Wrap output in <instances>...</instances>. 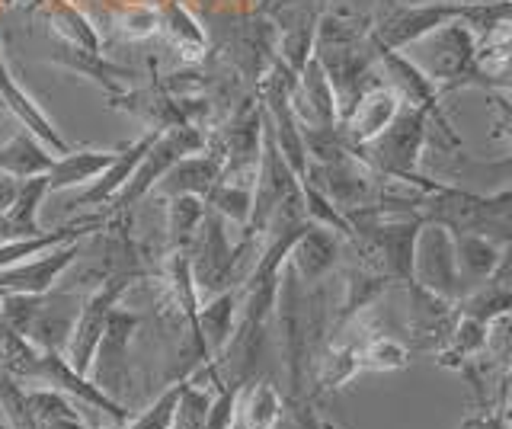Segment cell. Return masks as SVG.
<instances>
[{"label":"cell","mask_w":512,"mask_h":429,"mask_svg":"<svg viewBox=\"0 0 512 429\" xmlns=\"http://www.w3.org/2000/svg\"><path fill=\"white\" fill-rule=\"evenodd\" d=\"M426 145H429V113L420 106L404 103L388 129L368 141V145L352 148V154L372 173H378L381 180L407 183L413 189H420V193H432L439 180H429L420 173Z\"/></svg>","instance_id":"1"},{"label":"cell","mask_w":512,"mask_h":429,"mask_svg":"<svg viewBox=\"0 0 512 429\" xmlns=\"http://www.w3.org/2000/svg\"><path fill=\"white\" fill-rule=\"evenodd\" d=\"M205 148H208V135L199 129V125H192V122L173 125V129H167V132H157L154 145L138 161L135 173L128 177V183L116 193V199L106 205V212L109 215H128L144 196L154 193V186L160 183V177H164V173L176 161H180V157L199 154Z\"/></svg>","instance_id":"2"},{"label":"cell","mask_w":512,"mask_h":429,"mask_svg":"<svg viewBox=\"0 0 512 429\" xmlns=\"http://www.w3.org/2000/svg\"><path fill=\"white\" fill-rule=\"evenodd\" d=\"M416 45H423V61H416L436 87L445 93L452 90H468L480 87L477 74V36L471 26H464L461 20H452L439 26L436 33H429Z\"/></svg>","instance_id":"3"},{"label":"cell","mask_w":512,"mask_h":429,"mask_svg":"<svg viewBox=\"0 0 512 429\" xmlns=\"http://www.w3.org/2000/svg\"><path fill=\"white\" fill-rule=\"evenodd\" d=\"M250 247L253 244L244 241V237H240V244H231L228 221L208 209L196 244L189 250V266H192V282H196V289L208 298L224 289H234L240 260H244V253Z\"/></svg>","instance_id":"4"},{"label":"cell","mask_w":512,"mask_h":429,"mask_svg":"<svg viewBox=\"0 0 512 429\" xmlns=\"http://www.w3.org/2000/svg\"><path fill=\"white\" fill-rule=\"evenodd\" d=\"M148 273H112L106 279H100L93 292L84 295L80 301V311H77V321L71 330V340L64 356L74 365L80 375H90V365L96 356V346H100V337L106 330V321L116 305H122V298L135 289V282H141Z\"/></svg>","instance_id":"5"},{"label":"cell","mask_w":512,"mask_h":429,"mask_svg":"<svg viewBox=\"0 0 512 429\" xmlns=\"http://www.w3.org/2000/svg\"><path fill=\"white\" fill-rule=\"evenodd\" d=\"M452 20H461V4H452V0H436V4L378 0V13L372 17V39L384 49L404 52Z\"/></svg>","instance_id":"6"},{"label":"cell","mask_w":512,"mask_h":429,"mask_svg":"<svg viewBox=\"0 0 512 429\" xmlns=\"http://www.w3.org/2000/svg\"><path fill=\"white\" fill-rule=\"evenodd\" d=\"M301 189L298 173L292 170V164L285 161L276 138H272V129L263 116V151H260V164H256V177H253V209H250V221L244 228V241H256L263 237L269 218L276 215V209L292 199Z\"/></svg>","instance_id":"7"},{"label":"cell","mask_w":512,"mask_h":429,"mask_svg":"<svg viewBox=\"0 0 512 429\" xmlns=\"http://www.w3.org/2000/svg\"><path fill=\"white\" fill-rule=\"evenodd\" d=\"M413 282H420L423 289L436 292L448 301L464 298L452 228L439 225V221H423L413 250Z\"/></svg>","instance_id":"8"},{"label":"cell","mask_w":512,"mask_h":429,"mask_svg":"<svg viewBox=\"0 0 512 429\" xmlns=\"http://www.w3.org/2000/svg\"><path fill=\"white\" fill-rule=\"evenodd\" d=\"M215 151L224 161L221 177L253 183L244 177L247 173L256 177V164H260V151H263V106H260V100H247L228 119V125H224L221 135H218Z\"/></svg>","instance_id":"9"},{"label":"cell","mask_w":512,"mask_h":429,"mask_svg":"<svg viewBox=\"0 0 512 429\" xmlns=\"http://www.w3.org/2000/svg\"><path fill=\"white\" fill-rule=\"evenodd\" d=\"M404 289H407V330L413 349L436 356L445 346V340L452 337L455 324L461 321L458 301H448L436 292H429L420 282H404Z\"/></svg>","instance_id":"10"},{"label":"cell","mask_w":512,"mask_h":429,"mask_svg":"<svg viewBox=\"0 0 512 429\" xmlns=\"http://www.w3.org/2000/svg\"><path fill=\"white\" fill-rule=\"evenodd\" d=\"M144 317L125 305H116L106 321V330L100 337V346H96V356L90 365V378L106 391H119L128 388V353H132L135 333L141 327Z\"/></svg>","instance_id":"11"},{"label":"cell","mask_w":512,"mask_h":429,"mask_svg":"<svg viewBox=\"0 0 512 429\" xmlns=\"http://www.w3.org/2000/svg\"><path fill=\"white\" fill-rule=\"evenodd\" d=\"M84 241L58 244L52 250L39 253L26 263H16L10 269H0V295H45L52 292L58 279L80 260Z\"/></svg>","instance_id":"12"},{"label":"cell","mask_w":512,"mask_h":429,"mask_svg":"<svg viewBox=\"0 0 512 429\" xmlns=\"http://www.w3.org/2000/svg\"><path fill=\"white\" fill-rule=\"evenodd\" d=\"M84 301V298H80ZM80 301H74L71 292H45L36 298V308L23 330V340H29L36 349H52V353H64L71 340V330L77 321Z\"/></svg>","instance_id":"13"},{"label":"cell","mask_w":512,"mask_h":429,"mask_svg":"<svg viewBox=\"0 0 512 429\" xmlns=\"http://www.w3.org/2000/svg\"><path fill=\"white\" fill-rule=\"evenodd\" d=\"M400 106H404V100H400L397 90H391L388 84H375L372 90H365L359 97V103L352 106L340 122H336V129H340L349 151L362 148L372 138H378L394 122Z\"/></svg>","instance_id":"14"},{"label":"cell","mask_w":512,"mask_h":429,"mask_svg":"<svg viewBox=\"0 0 512 429\" xmlns=\"http://www.w3.org/2000/svg\"><path fill=\"white\" fill-rule=\"evenodd\" d=\"M340 253H343V237L308 221V228L298 234V241L288 250V269L304 285H320L336 269V263H340Z\"/></svg>","instance_id":"15"},{"label":"cell","mask_w":512,"mask_h":429,"mask_svg":"<svg viewBox=\"0 0 512 429\" xmlns=\"http://www.w3.org/2000/svg\"><path fill=\"white\" fill-rule=\"evenodd\" d=\"M0 100H4V106L10 109V113L23 122V129L29 135H36L48 151H55V154H68L71 151V141L55 129V122L48 119L42 103L32 100L29 93L20 87V81L10 74L4 52H0Z\"/></svg>","instance_id":"16"},{"label":"cell","mask_w":512,"mask_h":429,"mask_svg":"<svg viewBox=\"0 0 512 429\" xmlns=\"http://www.w3.org/2000/svg\"><path fill=\"white\" fill-rule=\"evenodd\" d=\"M221 154L212 148V141H208V148L199 151V154H186L180 157L164 177H160V183L154 186V193L160 199H170V196H199L205 199L208 193H212V186L221 180Z\"/></svg>","instance_id":"17"},{"label":"cell","mask_w":512,"mask_h":429,"mask_svg":"<svg viewBox=\"0 0 512 429\" xmlns=\"http://www.w3.org/2000/svg\"><path fill=\"white\" fill-rule=\"evenodd\" d=\"M391 285H397L391 276H384L375 263L368 260H356L346 269V292L340 301V311L333 317V333H340L346 324H352L362 311L375 308L378 301L391 292Z\"/></svg>","instance_id":"18"},{"label":"cell","mask_w":512,"mask_h":429,"mask_svg":"<svg viewBox=\"0 0 512 429\" xmlns=\"http://www.w3.org/2000/svg\"><path fill=\"white\" fill-rule=\"evenodd\" d=\"M154 138H157V132L151 129L148 135H141L135 145H122V151H119V157L112 161L100 177H96L84 193H80L71 205L74 209H106V205L116 199V193L119 189L128 183V177L135 173V167H138V161L144 154H148V148L154 145Z\"/></svg>","instance_id":"19"},{"label":"cell","mask_w":512,"mask_h":429,"mask_svg":"<svg viewBox=\"0 0 512 429\" xmlns=\"http://www.w3.org/2000/svg\"><path fill=\"white\" fill-rule=\"evenodd\" d=\"M455 257H458V276L464 295L474 292L477 285L493 279L503 260V244L490 234L480 231H455Z\"/></svg>","instance_id":"20"},{"label":"cell","mask_w":512,"mask_h":429,"mask_svg":"<svg viewBox=\"0 0 512 429\" xmlns=\"http://www.w3.org/2000/svg\"><path fill=\"white\" fill-rule=\"evenodd\" d=\"M48 61L64 68V71L77 74V77H87V81H93L96 87H103L109 97H116V93L125 90V84L135 81V74L128 68L112 65V61H106L100 52L77 49V45H68V42H58L52 49V55H48Z\"/></svg>","instance_id":"21"},{"label":"cell","mask_w":512,"mask_h":429,"mask_svg":"<svg viewBox=\"0 0 512 429\" xmlns=\"http://www.w3.org/2000/svg\"><path fill=\"white\" fill-rule=\"evenodd\" d=\"M119 151L122 148H71L68 154H55L52 167L45 173L48 186H52V193H58V189L93 183L112 161H116Z\"/></svg>","instance_id":"22"},{"label":"cell","mask_w":512,"mask_h":429,"mask_svg":"<svg viewBox=\"0 0 512 429\" xmlns=\"http://www.w3.org/2000/svg\"><path fill=\"white\" fill-rule=\"evenodd\" d=\"M362 372L359 359V340L349 343H327L311 362V381H314V397L320 394H336L343 385Z\"/></svg>","instance_id":"23"},{"label":"cell","mask_w":512,"mask_h":429,"mask_svg":"<svg viewBox=\"0 0 512 429\" xmlns=\"http://www.w3.org/2000/svg\"><path fill=\"white\" fill-rule=\"evenodd\" d=\"M237 314H240V295H237V289H224V292L208 298L205 305H199L196 327H199V337H202V343H205L208 356H212V359L234 337Z\"/></svg>","instance_id":"24"},{"label":"cell","mask_w":512,"mask_h":429,"mask_svg":"<svg viewBox=\"0 0 512 429\" xmlns=\"http://www.w3.org/2000/svg\"><path fill=\"white\" fill-rule=\"evenodd\" d=\"M52 161H55V151H48L42 141L29 132H20L16 138L0 145V173H10V177H16V180L48 173Z\"/></svg>","instance_id":"25"},{"label":"cell","mask_w":512,"mask_h":429,"mask_svg":"<svg viewBox=\"0 0 512 429\" xmlns=\"http://www.w3.org/2000/svg\"><path fill=\"white\" fill-rule=\"evenodd\" d=\"M487 346H490V327L461 314V321L455 324L452 337H448L445 346L436 353V362L442 365V369H458L461 372L464 365H471V362H477L480 356H484Z\"/></svg>","instance_id":"26"},{"label":"cell","mask_w":512,"mask_h":429,"mask_svg":"<svg viewBox=\"0 0 512 429\" xmlns=\"http://www.w3.org/2000/svg\"><path fill=\"white\" fill-rule=\"evenodd\" d=\"M208 205L199 196H170L167 199V244L173 253H189L196 244Z\"/></svg>","instance_id":"27"},{"label":"cell","mask_w":512,"mask_h":429,"mask_svg":"<svg viewBox=\"0 0 512 429\" xmlns=\"http://www.w3.org/2000/svg\"><path fill=\"white\" fill-rule=\"evenodd\" d=\"M314 36H317V17L308 10L292 13V20L282 23V39H279V61H285L295 74L308 65L314 55Z\"/></svg>","instance_id":"28"},{"label":"cell","mask_w":512,"mask_h":429,"mask_svg":"<svg viewBox=\"0 0 512 429\" xmlns=\"http://www.w3.org/2000/svg\"><path fill=\"white\" fill-rule=\"evenodd\" d=\"M458 308H461L464 317H471V321H480V324L493 327L496 321H503V317L512 314V292L506 289V285L490 279L484 285H477L474 292L464 295L458 301Z\"/></svg>","instance_id":"29"},{"label":"cell","mask_w":512,"mask_h":429,"mask_svg":"<svg viewBox=\"0 0 512 429\" xmlns=\"http://www.w3.org/2000/svg\"><path fill=\"white\" fill-rule=\"evenodd\" d=\"M205 205L212 212H218L224 221H231V225H237L240 231H244L247 221H250V209H253V183L221 177L212 186V193L205 196Z\"/></svg>","instance_id":"30"},{"label":"cell","mask_w":512,"mask_h":429,"mask_svg":"<svg viewBox=\"0 0 512 429\" xmlns=\"http://www.w3.org/2000/svg\"><path fill=\"white\" fill-rule=\"evenodd\" d=\"M362 372H397L410 365V346L391 333H368L359 340Z\"/></svg>","instance_id":"31"},{"label":"cell","mask_w":512,"mask_h":429,"mask_svg":"<svg viewBox=\"0 0 512 429\" xmlns=\"http://www.w3.org/2000/svg\"><path fill=\"white\" fill-rule=\"evenodd\" d=\"M52 23L58 29L61 42L77 45V49H87V52H100V36L96 29L90 26V20L71 4H55L52 7Z\"/></svg>","instance_id":"32"},{"label":"cell","mask_w":512,"mask_h":429,"mask_svg":"<svg viewBox=\"0 0 512 429\" xmlns=\"http://www.w3.org/2000/svg\"><path fill=\"white\" fill-rule=\"evenodd\" d=\"M208 407H212V394L205 388L192 385V378L183 381L180 401H176L173 426L170 429H205L208 423Z\"/></svg>","instance_id":"33"},{"label":"cell","mask_w":512,"mask_h":429,"mask_svg":"<svg viewBox=\"0 0 512 429\" xmlns=\"http://www.w3.org/2000/svg\"><path fill=\"white\" fill-rule=\"evenodd\" d=\"M183 381L186 378L167 385L164 394H160L154 404H148V410H141L138 417H132L119 429H170L173 426V413H176V401H180V391H183Z\"/></svg>","instance_id":"34"},{"label":"cell","mask_w":512,"mask_h":429,"mask_svg":"<svg viewBox=\"0 0 512 429\" xmlns=\"http://www.w3.org/2000/svg\"><path fill=\"white\" fill-rule=\"evenodd\" d=\"M167 36H170L173 45H180V49H192L196 55L205 49L202 26L196 23V17H192L183 4H170L167 7Z\"/></svg>","instance_id":"35"},{"label":"cell","mask_w":512,"mask_h":429,"mask_svg":"<svg viewBox=\"0 0 512 429\" xmlns=\"http://www.w3.org/2000/svg\"><path fill=\"white\" fill-rule=\"evenodd\" d=\"M119 29L128 39H151L160 29V10L151 4H132L119 13Z\"/></svg>","instance_id":"36"},{"label":"cell","mask_w":512,"mask_h":429,"mask_svg":"<svg viewBox=\"0 0 512 429\" xmlns=\"http://www.w3.org/2000/svg\"><path fill=\"white\" fill-rule=\"evenodd\" d=\"M487 103L493 113V138L506 141V148L512 154V97L503 90H487Z\"/></svg>","instance_id":"37"},{"label":"cell","mask_w":512,"mask_h":429,"mask_svg":"<svg viewBox=\"0 0 512 429\" xmlns=\"http://www.w3.org/2000/svg\"><path fill=\"white\" fill-rule=\"evenodd\" d=\"M288 417H292V426L288 429H336L330 420H324L311 407V401H288Z\"/></svg>","instance_id":"38"},{"label":"cell","mask_w":512,"mask_h":429,"mask_svg":"<svg viewBox=\"0 0 512 429\" xmlns=\"http://www.w3.org/2000/svg\"><path fill=\"white\" fill-rule=\"evenodd\" d=\"M461 429H512V423L506 420L503 407H496V410L474 413V417H468V420L461 423Z\"/></svg>","instance_id":"39"},{"label":"cell","mask_w":512,"mask_h":429,"mask_svg":"<svg viewBox=\"0 0 512 429\" xmlns=\"http://www.w3.org/2000/svg\"><path fill=\"white\" fill-rule=\"evenodd\" d=\"M16 189H20V180L10 177V173H0V215H4L10 205H13Z\"/></svg>","instance_id":"40"},{"label":"cell","mask_w":512,"mask_h":429,"mask_svg":"<svg viewBox=\"0 0 512 429\" xmlns=\"http://www.w3.org/2000/svg\"><path fill=\"white\" fill-rule=\"evenodd\" d=\"M39 429H93L84 417H61V420H48Z\"/></svg>","instance_id":"41"},{"label":"cell","mask_w":512,"mask_h":429,"mask_svg":"<svg viewBox=\"0 0 512 429\" xmlns=\"http://www.w3.org/2000/svg\"><path fill=\"white\" fill-rule=\"evenodd\" d=\"M503 413H506V420L512 423V369H509V381L503 385V401H500Z\"/></svg>","instance_id":"42"},{"label":"cell","mask_w":512,"mask_h":429,"mask_svg":"<svg viewBox=\"0 0 512 429\" xmlns=\"http://www.w3.org/2000/svg\"><path fill=\"white\" fill-rule=\"evenodd\" d=\"M404 4H436V0H404Z\"/></svg>","instance_id":"43"},{"label":"cell","mask_w":512,"mask_h":429,"mask_svg":"<svg viewBox=\"0 0 512 429\" xmlns=\"http://www.w3.org/2000/svg\"><path fill=\"white\" fill-rule=\"evenodd\" d=\"M0 4H4V7H10V4H16V0H0Z\"/></svg>","instance_id":"44"},{"label":"cell","mask_w":512,"mask_h":429,"mask_svg":"<svg viewBox=\"0 0 512 429\" xmlns=\"http://www.w3.org/2000/svg\"><path fill=\"white\" fill-rule=\"evenodd\" d=\"M93 429H96V426H93Z\"/></svg>","instance_id":"45"}]
</instances>
